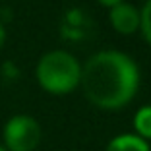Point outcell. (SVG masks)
Returning <instances> with one entry per match:
<instances>
[{"mask_svg":"<svg viewBox=\"0 0 151 151\" xmlns=\"http://www.w3.org/2000/svg\"><path fill=\"white\" fill-rule=\"evenodd\" d=\"M80 85L95 107L109 111L120 109L138 93V64L120 50H101L81 66Z\"/></svg>","mask_w":151,"mask_h":151,"instance_id":"obj_1","label":"cell"},{"mask_svg":"<svg viewBox=\"0 0 151 151\" xmlns=\"http://www.w3.org/2000/svg\"><path fill=\"white\" fill-rule=\"evenodd\" d=\"M81 80V64L66 50H50L37 64V81L52 95L74 91Z\"/></svg>","mask_w":151,"mask_h":151,"instance_id":"obj_2","label":"cell"},{"mask_svg":"<svg viewBox=\"0 0 151 151\" xmlns=\"http://www.w3.org/2000/svg\"><path fill=\"white\" fill-rule=\"evenodd\" d=\"M6 151H35L41 142V126L33 116L16 114L4 126Z\"/></svg>","mask_w":151,"mask_h":151,"instance_id":"obj_3","label":"cell"},{"mask_svg":"<svg viewBox=\"0 0 151 151\" xmlns=\"http://www.w3.org/2000/svg\"><path fill=\"white\" fill-rule=\"evenodd\" d=\"M109 19L114 31L120 35H132L139 29V12L128 2H120V4L109 8Z\"/></svg>","mask_w":151,"mask_h":151,"instance_id":"obj_4","label":"cell"},{"mask_svg":"<svg viewBox=\"0 0 151 151\" xmlns=\"http://www.w3.org/2000/svg\"><path fill=\"white\" fill-rule=\"evenodd\" d=\"M107 151H149V145L139 136L122 134L118 138L111 139V143L107 145Z\"/></svg>","mask_w":151,"mask_h":151,"instance_id":"obj_5","label":"cell"},{"mask_svg":"<svg viewBox=\"0 0 151 151\" xmlns=\"http://www.w3.org/2000/svg\"><path fill=\"white\" fill-rule=\"evenodd\" d=\"M134 126L138 130L139 138L151 139V107H142L134 116Z\"/></svg>","mask_w":151,"mask_h":151,"instance_id":"obj_6","label":"cell"},{"mask_svg":"<svg viewBox=\"0 0 151 151\" xmlns=\"http://www.w3.org/2000/svg\"><path fill=\"white\" fill-rule=\"evenodd\" d=\"M139 31L143 39L151 45V0H145L143 8L139 10Z\"/></svg>","mask_w":151,"mask_h":151,"instance_id":"obj_7","label":"cell"},{"mask_svg":"<svg viewBox=\"0 0 151 151\" xmlns=\"http://www.w3.org/2000/svg\"><path fill=\"white\" fill-rule=\"evenodd\" d=\"M97 2L103 4V6H107V8H112V6L120 4V2H126V0H97Z\"/></svg>","mask_w":151,"mask_h":151,"instance_id":"obj_8","label":"cell"},{"mask_svg":"<svg viewBox=\"0 0 151 151\" xmlns=\"http://www.w3.org/2000/svg\"><path fill=\"white\" fill-rule=\"evenodd\" d=\"M4 41H6V29H4V25H2V22H0V47L4 45Z\"/></svg>","mask_w":151,"mask_h":151,"instance_id":"obj_9","label":"cell"},{"mask_svg":"<svg viewBox=\"0 0 151 151\" xmlns=\"http://www.w3.org/2000/svg\"><path fill=\"white\" fill-rule=\"evenodd\" d=\"M0 151H6V147H2V145H0Z\"/></svg>","mask_w":151,"mask_h":151,"instance_id":"obj_10","label":"cell"}]
</instances>
